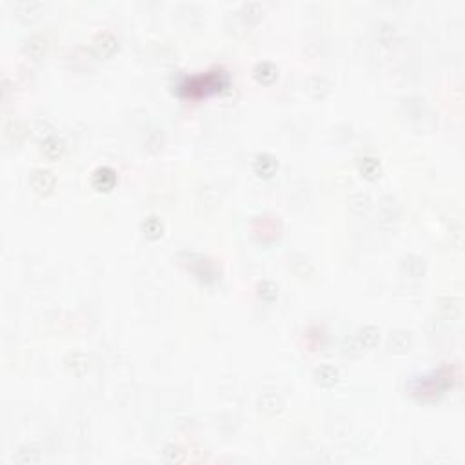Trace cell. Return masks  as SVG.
<instances>
[{"mask_svg": "<svg viewBox=\"0 0 465 465\" xmlns=\"http://www.w3.org/2000/svg\"><path fill=\"white\" fill-rule=\"evenodd\" d=\"M29 182L33 185V189L37 191V193H40V195H47V193H51V189L55 187V176H53L51 171H45V169H37V171H33Z\"/></svg>", "mask_w": 465, "mask_h": 465, "instance_id": "1", "label": "cell"}, {"mask_svg": "<svg viewBox=\"0 0 465 465\" xmlns=\"http://www.w3.org/2000/svg\"><path fill=\"white\" fill-rule=\"evenodd\" d=\"M220 85H222L220 75L218 77H216V75H206V79H204V77H196V79L187 82V93L193 95V91L198 89V95H202L206 91H214L216 87L220 89Z\"/></svg>", "mask_w": 465, "mask_h": 465, "instance_id": "2", "label": "cell"}, {"mask_svg": "<svg viewBox=\"0 0 465 465\" xmlns=\"http://www.w3.org/2000/svg\"><path fill=\"white\" fill-rule=\"evenodd\" d=\"M115 182H117V176H115V173H113L109 168H102L98 169L95 173V176H93V184H95V187H98V189H111L113 185H115Z\"/></svg>", "mask_w": 465, "mask_h": 465, "instance_id": "3", "label": "cell"}, {"mask_svg": "<svg viewBox=\"0 0 465 465\" xmlns=\"http://www.w3.org/2000/svg\"><path fill=\"white\" fill-rule=\"evenodd\" d=\"M42 151H44L45 157L56 158L64 151V142L58 140L56 136H49V138H45V140L42 142Z\"/></svg>", "mask_w": 465, "mask_h": 465, "instance_id": "4", "label": "cell"}, {"mask_svg": "<svg viewBox=\"0 0 465 465\" xmlns=\"http://www.w3.org/2000/svg\"><path fill=\"white\" fill-rule=\"evenodd\" d=\"M254 169H256L260 174H263V176H269V174L275 173L276 162L271 157H267V155H262V157L256 158V162H254Z\"/></svg>", "mask_w": 465, "mask_h": 465, "instance_id": "5", "label": "cell"}, {"mask_svg": "<svg viewBox=\"0 0 465 465\" xmlns=\"http://www.w3.org/2000/svg\"><path fill=\"white\" fill-rule=\"evenodd\" d=\"M256 77H258V80H262V82H271V80L276 77V69L273 68L271 64L263 62V64H260L256 68Z\"/></svg>", "mask_w": 465, "mask_h": 465, "instance_id": "6", "label": "cell"}, {"mask_svg": "<svg viewBox=\"0 0 465 465\" xmlns=\"http://www.w3.org/2000/svg\"><path fill=\"white\" fill-rule=\"evenodd\" d=\"M44 49H45V40L42 39V37H31V39L28 40V44H26V51L31 53L33 56H39Z\"/></svg>", "mask_w": 465, "mask_h": 465, "instance_id": "7", "label": "cell"}, {"mask_svg": "<svg viewBox=\"0 0 465 465\" xmlns=\"http://www.w3.org/2000/svg\"><path fill=\"white\" fill-rule=\"evenodd\" d=\"M318 381L320 383H324V385H331V383H335L337 381V369H333V367H322V369L318 371Z\"/></svg>", "mask_w": 465, "mask_h": 465, "instance_id": "8", "label": "cell"}, {"mask_svg": "<svg viewBox=\"0 0 465 465\" xmlns=\"http://www.w3.org/2000/svg\"><path fill=\"white\" fill-rule=\"evenodd\" d=\"M360 340H362L364 345H375V342L378 340V331L373 329V327H365L360 333Z\"/></svg>", "mask_w": 465, "mask_h": 465, "instance_id": "9", "label": "cell"}, {"mask_svg": "<svg viewBox=\"0 0 465 465\" xmlns=\"http://www.w3.org/2000/svg\"><path fill=\"white\" fill-rule=\"evenodd\" d=\"M144 229L147 231V235L158 236V235H160V231H162V225H160V222H158V220L151 218L149 222H147V224H144Z\"/></svg>", "mask_w": 465, "mask_h": 465, "instance_id": "10", "label": "cell"}, {"mask_svg": "<svg viewBox=\"0 0 465 465\" xmlns=\"http://www.w3.org/2000/svg\"><path fill=\"white\" fill-rule=\"evenodd\" d=\"M362 166H367L365 168V173H375L376 169H378V162H376L375 158H364V162H362Z\"/></svg>", "mask_w": 465, "mask_h": 465, "instance_id": "11", "label": "cell"}]
</instances>
